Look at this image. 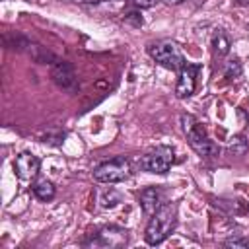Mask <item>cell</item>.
I'll return each mask as SVG.
<instances>
[{"instance_id":"6da1fadb","label":"cell","mask_w":249,"mask_h":249,"mask_svg":"<svg viewBox=\"0 0 249 249\" xmlns=\"http://www.w3.org/2000/svg\"><path fill=\"white\" fill-rule=\"evenodd\" d=\"M177 226V204L167 202L161 204L152 216L144 231V239L148 245H160L169 237V233Z\"/></svg>"},{"instance_id":"7a4b0ae2","label":"cell","mask_w":249,"mask_h":249,"mask_svg":"<svg viewBox=\"0 0 249 249\" xmlns=\"http://www.w3.org/2000/svg\"><path fill=\"white\" fill-rule=\"evenodd\" d=\"M181 130H183V134L187 136L189 146H191L198 156H204V158L218 156V152H220L218 144H214V142L208 138V134H206V130H204V126L200 124L198 119H195L193 115L183 113V115H181Z\"/></svg>"},{"instance_id":"3957f363","label":"cell","mask_w":249,"mask_h":249,"mask_svg":"<svg viewBox=\"0 0 249 249\" xmlns=\"http://www.w3.org/2000/svg\"><path fill=\"white\" fill-rule=\"evenodd\" d=\"M148 54L158 64H161L167 70H177L179 72L187 64L185 62V56H183V53L179 49V45L173 43V41H158V43L150 45L148 47Z\"/></svg>"},{"instance_id":"277c9868","label":"cell","mask_w":249,"mask_h":249,"mask_svg":"<svg viewBox=\"0 0 249 249\" xmlns=\"http://www.w3.org/2000/svg\"><path fill=\"white\" fill-rule=\"evenodd\" d=\"M130 161L126 158H115L103 161L93 169V179L97 183H121L130 177Z\"/></svg>"},{"instance_id":"5b68a950","label":"cell","mask_w":249,"mask_h":249,"mask_svg":"<svg viewBox=\"0 0 249 249\" xmlns=\"http://www.w3.org/2000/svg\"><path fill=\"white\" fill-rule=\"evenodd\" d=\"M175 161V154L169 146H158L156 150L148 152L146 156H142L140 160V167L148 173H158V175H163L169 171V167L173 165Z\"/></svg>"},{"instance_id":"8992f818","label":"cell","mask_w":249,"mask_h":249,"mask_svg":"<svg viewBox=\"0 0 249 249\" xmlns=\"http://www.w3.org/2000/svg\"><path fill=\"white\" fill-rule=\"evenodd\" d=\"M128 239V231L117 226H105L99 231H95V237H91L89 245L95 247H121Z\"/></svg>"},{"instance_id":"52a82bcc","label":"cell","mask_w":249,"mask_h":249,"mask_svg":"<svg viewBox=\"0 0 249 249\" xmlns=\"http://www.w3.org/2000/svg\"><path fill=\"white\" fill-rule=\"evenodd\" d=\"M198 72H200V66H198V64H191V62H187V64L179 70V78H177V86H175L177 97L185 99V97H191V95L195 93Z\"/></svg>"},{"instance_id":"ba28073f","label":"cell","mask_w":249,"mask_h":249,"mask_svg":"<svg viewBox=\"0 0 249 249\" xmlns=\"http://www.w3.org/2000/svg\"><path fill=\"white\" fill-rule=\"evenodd\" d=\"M39 167H41V161L37 156L29 154V152H21L16 156L14 160V171L18 175L19 181H33L39 173Z\"/></svg>"},{"instance_id":"9c48e42d","label":"cell","mask_w":249,"mask_h":249,"mask_svg":"<svg viewBox=\"0 0 249 249\" xmlns=\"http://www.w3.org/2000/svg\"><path fill=\"white\" fill-rule=\"evenodd\" d=\"M51 76L53 80L56 82V86H60L62 89H76L78 88V80H76V74H74V68L70 62L66 60H56L51 68Z\"/></svg>"},{"instance_id":"30bf717a","label":"cell","mask_w":249,"mask_h":249,"mask_svg":"<svg viewBox=\"0 0 249 249\" xmlns=\"http://www.w3.org/2000/svg\"><path fill=\"white\" fill-rule=\"evenodd\" d=\"M161 200H163V193L158 187H146L140 193V206H142L144 214H148V216H152L161 206Z\"/></svg>"},{"instance_id":"8fae6325","label":"cell","mask_w":249,"mask_h":249,"mask_svg":"<svg viewBox=\"0 0 249 249\" xmlns=\"http://www.w3.org/2000/svg\"><path fill=\"white\" fill-rule=\"evenodd\" d=\"M54 185L49 181V179H41V181H37L35 185H33V195L39 198V200H43V202H49V200H53L54 198Z\"/></svg>"},{"instance_id":"7c38bea8","label":"cell","mask_w":249,"mask_h":249,"mask_svg":"<svg viewBox=\"0 0 249 249\" xmlns=\"http://www.w3.org/2000/svg\"><path fill=\"white\" fill-rule=\"evenodd\" d=\"M212 47H214V53L218 56H224L230 53V39L222 29H216L212 33Z\"/></svg>"},{"instance_id":"4fadbf2b","label":"cell","mask_w":249,"mask_h":249,"mask_svg":"<svg viewBox=\"0 0 249 249\" xmlns=\"http://www.w3.org/2000/svg\"><path fill=\"white\" fill-rule=\"evenodd\" d=\"M99 202H101V206H103V208H113V206H117V204L121 202V195H119L117 191L109 189V191H105V193L101 195Z\"/></svg>"},{"instance_id":"5bb4252c","label":"cell","mask_w":249,"mask_h":249,"mask_svg":"<svg viewBox=\"0 0 249 249\" xmlns=\"http://www.w3.org/2000/svg\"><path fill=\"white\" fill-rule=\"evenodd\" d=\"M230 150L233 152V156L245 154V150H247V140H245L243 136H233V138L230 140Z\"/></svg>"},{"instance_id":"9a60e30c","label":"cell","mask_w":249,"mask_h":249,"mask_svg":"<svg viewBox=\"0 0 249 249\" xmlns=\"http://www.w3.org/2000/svg\"><path fill=\"white\" fill-rule=\"evenodd\" d=\"M224 74H226V78H237L241 74V62L237 58L228 60L226 62V68H224Z\"/></svg>"},{"instance_id":"2e32d148","label":"cell","mask_w":249,"mask_h":249,"mask_svg":"<svg viewBox=\"0 0 249 249\" xmlns=\"http://www.w3.org/2000/svg\"><path fill=\"white\" fill-rule=\"evenodd\" d=\"M126 23H132L134 27H140L142 23H144V19H142V16L138 14V12H128V14H124V18H123Z\"/></svg>"},{"instance_id":"e0dca14e","label":"cell","mask_w":249,"mask_h":249,"mask_svg":"<svg viewBox=\"0 0 249 249\" xmlns=\"http://www.w3.org/2000/svg\"><path fill=\"white\" fill-rule=\"evenodd\" d=\"M226 247H249V239H243V237H235V239H228L224 241Z\"/></svg>"},{"instance_id":"ac0fdd59","label":"cell","mask_w":249,"mask_h":249,"mask_svg":"<svg viewBox=\"0 0 249 249\" xmlns=\"http://www.w3.org/2000/svg\"><path fill=\"white\" fill-rule=\"evenodd\" d=\"M132 4L142 10V8H152L156 4V0H132Z\"/></svg>"},{"instance_id":"d6986e66","label":"cell","mask_w":249,"mask_h":249,"mask_svg":"<svg viewBox=\"0 0 249 249\" xmlns=\"http://www.w3.org/2000/svg\"><path fill=\"white\" fill-rule=\"evenodd\" d=\"M169 6H177V4H181V2H185V0H165Z\"/></svg>"},{"instance_id":"ffe728a7","label":"cell","mask_w":249,"mask_h":249,"mask_svg":"<svg viewBox=\"0 0 249 249\" xmlns=\"http://www.w3.org/2000/svg\"><path fill=\"white\" fill-rule=\"evenodd\" d=\"M239 2H241V4H243V2H249V0H239Z\"/></svg>"}]
</instances>
